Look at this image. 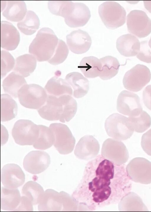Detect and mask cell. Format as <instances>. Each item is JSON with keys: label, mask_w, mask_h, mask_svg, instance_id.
<instances>
[{"label": "cell", "mask_w": 151, "mask_h": 212, "mask_svg": "<svg viewBox=\"0 0 151 212\" xmlns=\"http://www.w3.org/2000/svg\"><path fill=\"white\" fill-rule=\"evenodd\" d=\"M101 155L118 166L122 165L129 158L128 150L124 143L111 138H108L104 142Z\"/></svg>", "instance_id": "13"}, {"label": "cell", "mask_w": 151, "mask_h": 212, "mask_svg": "<svg viewBox=\"0 0 151 212\" xmlns=\"http://www.w3.org/2000/svg\"><path fill=\"white\" fill-rule=\"evenodd\" d=\"M100 59L102 65V70L99 77L101 79H110L118 73L120 65L117 58L107 56Z\"/></svg>", "instance_id": "32"}, {"label": "cell", "mask_w": 151, "mask_h": 212, "mask_svg": "<svg viewBox=\"0 0 151 212\" xmlns=\"http://www.w3.org/2000/svg\"><path fill=\"white\" fill-rule=\"evenodd\" d=\"M65 80L73 89V96L76 98H81L88 93L89 89V81L81 74L77 72L68 73Z\"/></svg>", "instance_id": "23"}, {"label": "cell", "mask_w": 151, "mask_h": 212, "mask_svg": "<svg viewBox=\"0 0 151 212\" xmlns=\"http://www.w3.org/2000/svg\"><path fill=\"white\" fill-rule=\"evenodd\" d=\"M141 145L145 152L151 156V128L142 135Z\"/></svg>", "instance_id": "40"}, {"label": "cell", "mask_w": 151, "mask_h": 212, "mask_svg": "<svg viewBox=\"0 0 151 212\" xmlns=\"http://www.w3.org/2000/svg\"><path fill=\"white\" fill-rule=\"evenodd\" d=\"M49 127L54 135V146L59 152L64 155L71 152L75 144L76 140L68 126L62 123H53Z\"/></svg>", "instance_id": "10"}, {"label": "cell", "mask_w": 151, "mask_h": 212, "mask_svg": "<svg viewBox=\"0 0 151 212\" xmlns=\"http://www.w3.org/2000/svg\"><path fill=\"white\" fill-rule=\"evenodd\" d=\"M58 39L53 30L44 27L38 31L29 47V52L38 62L48 61L53 56Z\"/></svg>", "instance_id": "3"}, {"label": "cell", "mask_w": 151, "mask_h": 212, "mask_svg": "<svg viewBox=\"0 0 151 212\" xmlns=\"http://www.w3.org/2000/svg\"><path fill=\"white\" fill-rule=\"evenodd\" d=\"M21 199L22 197L18 189H9L5 187H1V209L7 211H16Z\"/></svg>", "instance_id": "24"}, {"label": "cell", "mask_w": 151, "mask_h": 212, "mask_svg": "<svg viewBox=\"0 0 151 212\" xmlns=\"http://www.w3.org/2000/svg\"><path fill=\"white\" fill-rule=\"evenodd\" d=\"M131 128L138 133H143L151 126V118L145 111L143 110L139 115L128 118Z\"/></svg>", "instance_id": "36"}, {"label": "cell", "mask_w": 151, "mask_h": 212, "mask_svg": "<svg viewBox=\"0 0 151 212\" xmlns=\"http://www.w3.org/2000/svg\"><path fill=\"white\" fill-rule=\"evenodd\" d=\"M1 78L14 68L15 61L13 56L8 51L2 50L1 51Z\"/></svg>", "instance_id": "38"}, {"label": "cell", "mask_w": 151, "mask_h": 212, "mask_svg": "<svg viewBox=\"0 0 151 212\" xmlns=\"http://www.w3.org/2000/svg\"><path fill=\"white\" fill-rule=\"evenodd\" d=\"M44 192L43 189L41 185L32 181L26 183L22 189V196L26 197L33 205L39 204Z\"/></svg>", "instance_id": "34"}, {"label": "cell", "mask_w": 151, "mask_h": 212, "mask_svg": "<svg viewBox=\"0 0 151 212\" xmlns=\"http://www.w3.org/2000/svg\"><path fill=\"white\" fill-rule=\"evenodd\" d=\"M91 17L90 11L86 5L82 3H75L71 12L65 18V21L71 28L82 27L87 23Z\"/></svg>", "instance_id": "21"}, {"label": "cell", "mask_w": 151, "mask_h": 212, "mask_svg": "<svg viewBox=\"0 0 151 212\" xmlns=\"http://www.w3.org/2000/svg\"><path fill=\"white\" fill-rule=\"evenodd\" d=\"M148 45L150 48L151 49V37L148 42Z\"/></svg>", "instance_id": "44"}, {"label": "cell", "mask_w": 151, "mask_h": 212, "mask_svg": "<svg viewBox=\"0 0 151 212\" xmlns=\"http://www.w3.org/2000/svg\"><path fill=\"white\" fill-rule=\"evenodd\" d=\"M38 136L33 145V146L38 150L47 149L54 144V137L53 132L50 127L41 125H38Z\"/></svg>", "instance_id": "33"}, {"label": "cell", "mask_w": 151, "mask_h": 212, "mask_svg": "<svg viewBox=\"0 0 151 212\" xmlns=\"http://www.w3.org/2000/svg\"><path fill=\"white\" fill-rule=\"evenodd\" d=\"M40 21L37 15L33 11L28 10L21 21L17 23V26L20 31L26 35H31L38 29Z\"/></svg>", "instance_id": "31"}, {"label": "cell", "mask_w": 151, "mask_h": 212, "mask_svg": "<svg viewBox=\"0 0 151 212\" xmlns=\"http://www.w3.org/2000/svg\"><path fill=\"white\" fill-rule=\"evenodd\" d=\"M126 171L128 176L135 182L151 183V162L145 158L133 159L127 165Z\"/></svg>", "instance_id": "11"}, {"label": "cell", "mask_w": 151, "mask_h": 212, "mask_svg": "<svg viewBox=\"0 0 151 212\" xmlns=\"http://www.w3.org/2000/svg\"><path fill=\"white\" fill-rule=\"evenodd\" d=\"M142 98L145 106L151 110V85L147 86L143 90Z\"/></svg>", "instance_id": "42"}, {"label": "cell", "mask_w": 151, "mask_h": 212, "mask_svg": "<svg viewBox=\"0 0 151 212\" xmlns=\"http://www.w3.org/2000/svg\"><path fill=\"white\" fill-rule=\"evenodd\" d=\"M47 95L45 89L33 83L23 86L18 91V97L20 103L24 107L38 109L45 104Z\"/></svg>", "instance_id": "6"}, {"label": "cell", "mask_w": 151, "mask_h": 212, "mask_svg": "<svg viewBox=\"0 0 151 212\" xmlns=\"http://www.w3.org/2000/svg\"><path fill=\"white\" fill-rule=\"evenodd\" d=\"M26 84L27 82L23 76L13 71L4 79L2 86L5 93L16 98L18 97L20 89Z\"/></svg>", "instance_id": "28"}, {"label": "cell", "mask_w": 151, "mask_h": 212, "mask_svg": "<svg viewBox=\"0 0 151 212\" xmlns=\"http://www.w3.org/2000/svg\"><path fill=\"white\" fill-rule=\"evenodd\" d=\"M140 47L138 38L134 35L127 34L119 37L116 42V47L122 55L126 57L137 55Z\"/></svg>", "instance_id": "22"}, {"label": "cell", "mask_w": 151, "mask_h": 212, "mask_svg": "<svg viewBox=\"0 0 151 212\" xmlns=\"http://www.w3.org/2000/svg\"><path fill=\"white\" fill-rule=\"evenodd\" d=\"M98 12L103 22L109 29L117 28L125 22L126 10L117 2L108 1L103 2L99 6Z\"/></svg>", "instance_id": "5"}, {"label": "cell", "mask_w": 151, "mask_h": 212, "mask_svg": "<svg viewBox=\"0 0 151 212\" xmlns=\"http://www.w3.org/2000/svg\"><path fill=\"white\" fill-rule=\"evenodd\" d=\"M78 68L84 76L88 78L99 76L102 70V65L100 59L93 56L83 57Z\"/></svg>", "instance_id": "27"}, {"label": "cell", "mask_w": 151, "mask_h": 212, "mask_svg": "<svg viewBox=\"0 0 151 212\" xmlns=\"http://www.w3.org/2000/svg\"><path fill=\"white\" fill-rule=\"evenodd\" d=\"M50 163V157L47 152L42 151H32L25 157L23 166L28 172L36 174L45 171Z\"/></svg>", "instance_id": "15"}, {"label": "cell", "mask_w": 151, "mask_h": 212, "mask_svg": "<svg viewBox=\"0 0 151 212\" xmlns=\"http://www.w3.org/2000/svg\"><path fill=\"white\" fill-rule=\"evenodd\" d=\"M36 60L34 56L29 54L19 56L16 59L13 70L24 77H28L36 68Z\"/></svg>", "instance_id": "29"}, {"label": "cell", "mask_w": 151, "mask_h": 212, "mask_svg": "<svg viewBox=\"0 0 151 212\" xmlns=\"http://www.w3.org/2000/svg\"><path fill=\"white\" fill-rule=\"evenodd\" d=\"M20 41V34L16 28L11 23L1 22V46L7 50L15 49Z\"/></svg>", "instance_id": "19"}, {"label": "cell", "mask_w": 151, "mask_h": 212, "mask_svg": "<svg viewBox=\"0 0 151 212\" xmlns=\"http://www.w3.org/2000/svg\"><path fill=\"white\" fill-rule=\"evenodd\" d=\"M77 110V102L71 96L64 95L57 97L47 94L45 102L38 112L40 116L45 120H59L65 123L74 116Z\"/></svg>", "instance_id": "2"}, {"label": "cell", "mask_w": 151, "mask_h": 212, "mask_svg": "<svg viewBox=\"0 0 151 212\" xmlns=\"http://www.w3.org/2000/svg\"><path fill=\"white\" fill-rule=\"evenodd\" d=\"M2 15L7 19L12 22H19L25 17L27 9L22 0L2 1Z\"/></svg>", "instance_id": "20"}, {"label": "cell", "mask_w": 151, "mask_h": 212, "mask_svg": "<svg viewBox=\"0 0 151 212\" xmlns=\"http://www.w3.org/2000/svg\"><path fill=\"white\" fill-rule=\"evenodd\" d=\"M143 2L145 8L151 13V1H144Z\"/></svg>", "instance_id": "43"}, {"label": "cell", "mask_w": 151, "mask_h": 212, "mask_svg": "<svg viewBox=\"0 0 151 212\" xmlns=\"http://www.w3.org/2000/svg\"><path fill=\"white\" fill-rule=\"evenodd\" d=\"M127 24L129 31L139 38L146 37L151 33V20L143 11H131L127 16Z\"/></svg>", "instance_id": "12"}, {"label": "cell", "mask_w": 151, "mask_h": 212, "mask_svg": "<svg viewBox=\"0 0 151 212\" xmlns=\"http://www.w3.org/2000/svg\"><path fill=\"white\" fill-rule=\"evenodd\" d=\"M33 205L25 196H22L21 200L16 211H33Z\"/></svg>", "instance_id": "41"}, {"label": "cell", "mask_w": 151, "mask_h": 212, "mask_svg": "<svg viewBox=\"0 0 151 212\" xmlns=\"http://www.w3.org/2000/svg\"><path fill=\"white\" fill-rule=\"evenodd\" d=\"M38 204V210L41 211H75L78 206L73 196L64 191L58 192L51 189L44 192Z\"/></svg>", "instance_id": "4"}, {"label": "cell", "mask_w": 151, "mask_h": 212, "mask_svg": "<svg viewBox=\"0 0 151 212\" xmlns=\"http://www.w3.org/2000/svg\"><path fill=\"white\" fill-rule=\"evenodd\" d=\"M18 106L15 101L8 94L1 95V120L9 121L15 118L17 114Z\"/></svg>", "instance_id": "30"}, {"label": "cell", "mask_w": 151, "mask_h": 212, "mask_svg": "<svg viewBox=\"0 0 151 212\" xmlns=\"http://www.w3.org/2000/svg\"><path fill=\"white\" fill-rule=\"evenodd\" d=\"M99 150L98 141L93 136L87 135L80 139L76 145L74 153L78 158L88 160L96 158Z\"/></svg>", "instance_id": "17"}, {"label": "cell", "mask_w": 151, "mask_h": 212, "mask_svg": "<svg viewBox=\"0 0 151 212\" xmlns=\"http://www.w3.org/2000/svg\"><path fill=\"white\" fill-rule=\"evenodd\" d=\"M74 3L70 1H49L48 7L50 12L54 15L66 18L70 14Z\"/></svg>", "instance_id": "35"}, {"label": "cell", "mask_w": 151, "mask_h": 212, "mask_svg": "<svg viewBox=\"0 0 151 212\" xmlns=\"http://www.w3.org/2000/svg\"><path fill=\"white\" fill-rule=\"evenodd\" d=\"M140 99L137 95L127 90H123L119 94L117 102L118 112L129 117L139 115L142 111Z\"/></svg>", "instance_id": "14"}, {"label": "cell", "mask_w": 151, "mask_h": 212, "mask_svg": "<svg viewBox=\"0 0 151 212\" xmlns=\"http://www.w3.org/2000/svg\"><path fill=\"white\" fill-rule=\"evenodd\" d=\"M140 43V49L136 55L137 57L142 62L151 63V49L147 41H142Z\"/></svg>", "instance_id": "39"}, {"label": "cell", "mask_w": 151, "mask_h": 212, "mask_svg": "<svg viewBox=\"0 0 151 212\" xmlns=\"http://www.w3.org/2000/svg\"><path fill=\"white\" fill-rule=\"evenodd\" d=\"M122 166L115 164L101 155L87 163L72 195L78 203V210H94L118 202L126 184Z\"/></svg>", "instance_id": "1"}, {"label": "cell", "mask_w": 151, "mask_h": 212, "mask_svg": "<svg viewBox=\"0 0 151 212\" xmlns=\"http://www.w3.org/2000/svg\"><path fill=\"white\" fill-rule=\"evenodd\" d=\"M151 73L146 66L138 64L125 73L123 79L124 87L137 92L140 91L150 81Z\"/></svg>", "instance_id": "8"}, {"label": "cell", "mask_w": 151, "mask_h": 212, "mask_svg": "<svg viewBox=\"0 0 151 212\" xmlns=\"http://www.w3.org/2000/svg\"><path fill=\"white\" fill-rule=\"evenodd\" d=\"M69 53V49L65 42L58 39L57 45L54 53L48 61L53 65H57L63 62L66 59Z\"/></svg>", "instance_id": "37"}, {"label": "cell", "mask_w": 151, "mask_h": 212, "mask_svg": "<svg viewBox=\"0 0 151 212\" xmlns=\"http://www.w3.org/2000/svg\"><path fill=\"white\" fill-rule=\"evenodd\" d=\"M45 89L47 94L57 97L73 94L72 89L70 84L65 80L57 76L52 77L47 81Z\"/></svg>", "instance_id": "26"}, {"label": "cell", "mask_w": 151, "mask_h": 212, "mask_svg": "<svg viewBox=\"0 0 151 212\" xmlns=\"http://www.w3.org/2000/svg\"><path fill=\"white\" fill-rule=\"evenodd\" d=\"M120 211H148L141 198L136 193L130 192L123 196L119 205Z\"/></svg>", "instance_id": "25"}, {"label": "cell", "mask_w": 151, "mask_h": 212, "mask_svg": "<svg viewBox=\"0 0 151 212\" xmlns=\"http://www.w3.org/2000/svg\"><path fill=\"white\" fill-rule=\"evenodd\" d=\"M38 125L26 119L18 120L12 131L15 142L20 145H33L39 135Z\"/></svg>", "instance_id": "9"}, {"label": "cell", "mask_w": 151, "mask_h": 212, "mask_svg": "<svg viewBox=\"0 0 151 212\" xmlns=\"http://www.w3.org/2000/svg\"><path fill=\"white\" fill-rule=\"evenodd\" d=\"M105 128L109 136L118 141L130 138L134 131L128 118L118 113H113L106 119Z\"/></svg>", "instance_id": "7"}, {"label": "cell", "mask_w": 151, "mask_h": 212, "mask_svg": "<svg viewBox=\"0 0 151 212\" xmlns=\"http://www.w3.org/2000/svg\"><path fill=\"white\" fill-rule=\"evenodd\" d=\"M1 182L4 187L15 189L21 186L25 181V175L21 167L17 164L5 165L1 170Z\"/></svg>", "instance_id": "16"}, {"label": "cell", "mask_w": 151, "mask_h": 212, "mask_svg": "<svg viewBox=\"0 0 151 212\" xmlns=\"http://www.w3.org/2000/svg\"><path fill=\"white\" fill-rule=\"evenodd\" d=\"M66 41L70 50L77 54L86 52L92 43L91 39L89 34L80 29L73 31L67 35Z\"/></svg>", "instance_id": "18"}]
</instances>
